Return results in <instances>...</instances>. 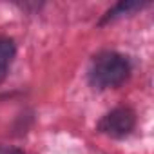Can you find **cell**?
I'll list each match as a JSON object with an SVG mask.
<instances>
[{"label": "cell", "instance_id": "1", "mask_svg": "<svg viewBox=\"0 0 154 154\" xmlns=\"http://www.w3.org/2000/svg\"><path fill=\"white\" fill-rule=\"evenodd\" d=\"M129 62L118 53H102L93 60L91 78L98 87H118L129 76Z\"/></svg>", "mask_w": 154, "mask_h": 154}, {"label": "cell", "instance_id": "2", "mask_svg": "<svg viewBox=\"0 0 154 154\" xmlns=\"http://www.w3.org/2000/svg\"><path fill=\"white\" fill-rule=\"evenodd\" d=\"M134 112L127 107H118L114 111H111L107 116H103V120L100 122V131L112 136V138H122L127 136L132 127H134Z\"/></svg>", "mask_w": 154, "mask_h": 154}, {"label": "cell", "instance_id": "3", "mask_svg": "<svg viewBox=\"0 0 154 154\" xmlns=\"http://www.w3.org/2000/svg\"><path fill=\"white\" fill-rule=\"evenodd\" d=\"M15 56V45L9 38L6 36H0V80L6 76L9 65H11V60Z\"/></svg>", "mask_w": 154, "mask_h": 154}, {"label": "cell", "instance_id": "4", "mask_svg": "<svg viewBox=\"0 0 154 154\" xmlns=\"http://www.w3.org/2000/svg\"><path fill=\"white\" fill-rule=\"evenodd\" d=\"M0 154H24L20 149L15 147H8V145H0Z\"/></svg>", "mask_w": 154, "mask_h": 154}]
</instances>
